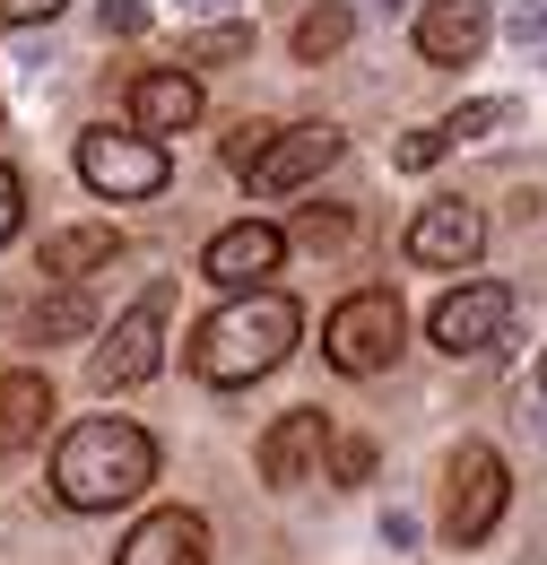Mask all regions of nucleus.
Here are the masks:
<instances>
[{
    "mask_svg": "<svg viewBox=\"0 0 547 565\" xmlns=\"http://www.w3.org/2000/svg\"><path fill=\"white\" fill-rule=\"evenodd\" d=\"M183 18H217V9H235V0H174Z\"/></svg>",
    "mask_w": 547,
    "mask_h": 565,
    "instance_id": "29",
    "label": "nucleus"
},
{
    "mask_svg": "<svg viewBox=\"0 0 547 565\" xmlns=\"http://www.w3.org/2000/svg\"><path fill=\"white\" fill-rule=\"evenodd\" d=\"M331 418L322 409H287V418L261 435V479L270 488H304V479H322V461H331Z\"/></svg>",
    "mask_w": 547,
    "mask_h": 565,
    "instance_id": "11",
    "label": "nucleus"
},
{
    "mask_svg": "<svg viewBox=\"0 0 547 565\" xmlns=\"http://www.w3.org/2000/svg\"><path fill=\"white\" fill-rule=\"evenodd\" d=\"M513 35H522V44H539V35H547V0H530V9L513 18Z\"/></svg>",
    "mask_w": 547,
    "mask_h": 565,
    "instance_id": "28",
    "label": "nucleus"
},
{
    "mask_svg": "<svg viewBox=\"0 0 547 565\" xmlns=\"http://www.w3.org/2000/svg\"><path fill=\"white\" fill-rule=\"evenodd\" d=\"M504 504H513L504 452H495V444H461V452L443 461V548H479L486 531L504 522Z\"/></svg>",
    "mask_w": 547,
    "mask_h": 565,
    "instance_id": "4",
    "label": "nucleus"
},
{
    "mask_svg": "<svg viewBox=\"0 0 547 565\" xmlns=\"http://www.w3.org/2000/svg\"><path fill=\"white\" fill-rule=\"evenodd\" d=\"M331 479H340V488L374 479V444H365V435H340V444H331Z\"/></svg>",
    "mask_w": 547,
    "mask_h": 565,
    "instance_id": "23",
    "label": "nucleus"
},
{
    "mask_svg": "<svg viewBox=\"0 0 547 565\" xmlns=\"http://www.w3.org/2000/svg\"><path fill=\"white\" fill-rule=\"evenodd\" d=\"M165 174H174V157H165V140H148V131H87L78 140V183L96 201H157Z\"/></svg>",
    "mask_w": 547,
    "mask_h": 565,
    "instance_id": "5",
    "label": "nucleus"
},
{
    "mask_svg": "<svg viewBox=\"0 0 547 565\" xmlns=\"http://www.w3.org/2000/svg\"><path fill=\"white\" fill-rule=\"evenodd\" d=\"M504 122H513V105H504V96H479V105H461L443 131H452V148H461V140H495Z\"/></svg>",
    "mask_w": 547,
    "mask_h": 565,
    "instance_id": "20",
    "label": "nucleus"
},
{
    "mask_svg": "<svg viewBox=\"0 0 547 565\" xmlns=\"http://www.w3.org/2000/svg\"><path fill=\"white\" fill-rule=\"evenodd\" d=\"M374 9H400V0H374Z\"/></svg>",
    "mask_w": 547,
    "mask_h": 565,
    "instance_id": "31",
    "label": "nucleus"
},
{
    "mask_svg": "<svg viewBox=\"0 0 547 565\" xmlns=\"http://www.w3.org/2000/svg\"><path fill=\"white\" fill-rule=\"evenodd\" d=\"M192 122H201V78H192V62H183V71H139L131 78V131L174 140V131H192Z\"/></svg>",
    "mask_w": 547,
    "mask_h": 565,
    "instance_id": "13",
    "label": "nucleus"
},
{
    "mask_svg": "<svg viewBox=\"0 0 547 565\" xmlns=\"http://www.w3.org/2000/svg\"><path fill=\"white\" fill-rule=\"evenodd\" d=\"M539 401H547V356H539Z\"/></svg>",
    "mask_w": 547,
    "mask_h": 565,
    "instance_id": "30",
    "label": "nucleus"
},
{
    "mask_svg": "<svg viewBox=\"0 0 547 565\" xmlns=\"http://www.w3.org/2000/svg\"><path fill=\"white\" fill-rule=\"evenodd\" d=\"M287 262V235H278L270 217H244V226H217L201 253V279H217L226 296L235 287H270V270Z\"/></svg>",
    "mask_w": 547,
    "mask_h": 565,
    "instance_id": "10",
    "label": "nucleus"
},
{
    "mask_svg": "<svg viewBox=\"0 0 547 565\" xmlns=\"http://www.w3.org/2000/svg\"><path fill=\"white\" fill-rule=\"evenodd\" d=\"M18 217H26V183H18L9 166H0V244L18 235Z\"/></svg>",
    "mask_w": 547,
    "mask_h": 565,
    "instance_id": "27",
    "label": "nucleus"
},
{
    "mask_svg": "<svg viewBox=\"0 0 547 565\" xmlns=\"http://www.w3.org/2000/svg\"><path fill=\"white\" fill-rule=\"evenodd\" d=\"M347 235H356V217H340V210H304L296 217V244H313V253H340Z\"/></svg>",
    "mask_w": 547,
    "mask_h": 565,
    "instance_id": "21",
    "label": "nucleus"
},
{
    "mask_svg": "<svg viewBox=\"0 0 547 565\" xmlns=\"http://www.w3.org/2000/svg\"><path fill=\"white\" fill-rule=\"evenodd\" d=\"M165 313H174V287H148L131 313L114 322V340L96 349V383H105V392H139V383L165 365Z\"/></svg>",
    "mask_w": 547,
    "mask_h": 565,
    "instance_id": "6",
    "label": "nucleus"
},
{
    "mask_svg": "<svg viewBox=\"0 0 547 565\" xmlns=\"http://www.w3.org/2000/svg\"><path fill=\"white\" fill-rule=\"evenodd\" d=\"M87 331H96V305L78 296V279H69L62 296H35V305H26V340H44V349H53V340H87Z\"/></svg>",
    "mask_w": 547,
    "mask_h": 565,
    "instance_id": "17",
    "label": "nucleus"
},
{
    "mask_svg": "<svg viewBox=\"0 0 547 565\" xmlns=\"http://www.w3.org/2000/svg\"><path fill=\"white\" fill-rule=\"evenodd\" d=\"M270 131H278V122H235V140H226V166L244 174V166H253V157L270 148Z\"/></svg>",
    "mask_w": 547,
    "mask_h": 565,
    "instance_id": "25",
    "label": "nucleus"
},
{
    "mask_svg": "<svg viewBox=\"0 0 547 565\" xmlns=\"http://www.w3.org/2000/svg\"><path fill=\"white\" fill-rule=\"evenodd\" d=\"M486 35H495V9H486V0H435V9L417 18V53H426L435 71H461V62H479Z\"/></svg>",
    "mask_w": 547,
    "mask_h": 565,
    "instance_id": "12",
    "label": "nucleus"
},
{
    "mask_svg": "<svg viewBox=\"0 0 547 565\" xmlns=\"http://www.w3.org/2000/svg\"><path fill=\"white\" fill-rule=\"evenodd\" d=\"M148 479H157V444L131 418H78L53 452V495L69 513H114V504L148 495Z\"/></svg>",
    "mask_w": 547,
    "mask_h": 565,
    "instance_id": "2",
    "label": "nucleus"
},
{
    "mask_svg": "<svg viewBox=\"0 0 547 565\" xmlns=\"http://www.w3.org/2000/svg\"><path fill=\"white\" fill-rule=\"evenodd\" d=\"M400 349H409V313H400L392 287H356V296L331 305V322H322V356H331L340 374H356V383L383 374Z\"/></svg>",
    "mask_w": 547,
    "mask_h": 565,
    "instance_id": "3",
    "label": "nucleus"
},
{
    "mask_svg": "<svg viewBox=\"0 0 547 565\" xmlns=\"http://www.w3.org/2000/svg\"><path fill=\"white\" fill-rule=\"evenodd\" d=\"M69 0H0V26H44V18H62Z\"/></svg>",
    "mask_w": 547,
    "mask_h": 565,
    "instance_id": "26",
    "label": "nucleus"
},
{
    "mask_svg": "<svg viewBox=\"0 0 547 565\" xmlns=\"http://www.w3.org/2000/svg\"><path fill=\"white\" fill-rule=\"evenodd\" d=\"M96 26L105 35H139L148 26V0H96Z\"/></svg>",
    "mask_w": 547,
    "mask_h": 565,
    "instance_id": "24",
    "label": "nucleus"
},
{
    "mask_svg": "<svg viewBox=\"0 0 547 565\" xmlns=\"http://www.w3.org/2000/svg\"><path fill=\"white\" fill-rule=\"evenodd\" d=\"M443 148H452V131H443V122H435V131H409V140L392 148V166H400V174H426V166H435V157H443Z\"/></svg>",
    "mask_w": 547,
    "mask_h": 565,
    "instance_id": "22",
    "label": "nucleus"
},
{
    "mask_svg": "<svg viewBox=\"0 0 547 565\" xmlns=\"http://www.w3.org/2000/svg\"><path fill=\"white\" fill-rule=\"evenodd\" d=\"M105 262H122V226H62V235H44V279H87V270H105Z\"/></svg>",
    "mask_w": 547,
    "mask_h": 565,
    "instance_id": "16",
    "label": "nucleus"
},
{
    "mask_svg": "<svg viewBox=\"0 0 547 565\" xmlns=\"http://www.w3.org/2000/svg\"><path fill=\"white\" fill-rule=\"evenodd\" d=\"M296 340H304L296 296H278V287H235V296L208 313L201 331H192L183 365H192L201 383H217V392H235V383H261V374H278V365L296 356Z\"/></svg>",
    "mask_w": 547,
    "mask_h": 565,
    "instance_id": "1",
    "label": "nucleus"
},
{
    "mask_svg": "<svg viewBox=\"0 0 547 565\" xmlns=\"http://www.w3.org/2000/svg\"><path fill=\"white\" fill-rule=\"evenodd\" d=\"M504 331H513V287H495V279L452 287V296L426 313V340H435L443 356H486Z\"/></svg>",
    "mask_w": 547,
    "mask_h": 565,
    "instance_id": "7",
    "label": "nucleus"
},
{
    "mask_svg": "<svg viewBox=\"0 0 547 565\" xmlns=\"http://www.w3.org/2000/svg\"><path fill=\"white\" fill-rule=\"evenodd\" d=\"M486 253V210L479 201H426L409 217V262L417 270H470Z\"/></svg>",
    "mask_w": 547,
    "mask_h": 565,
    "instance_id": "9",
    "label": "nucleus"
},
{
    "mask_svg": "<svg viewBox=\"0 0 547 565\" xmlns=\"http://www.w3.org/2000/svg\"><path fill=\"white\" fill-rule=\"evenodd\" d=\"M244 53H253V26H244V18H208V26L183 35V62H192V71H226V62H244Z\"/></svg>",
    "mask_w": 547,
    "mask_h": 565,
    "instance_id": "19",
    "label": "nucleus"
},
{
    "mask_svg": "<svg viewBox=\"0 0 547 565\" xmlns=\"http://www.w3.org/2000/svg\"><path fill=\"white\" fill-rule=\"evenodd\" d=\"M114 565H208V522L192 504H165V513H148L131 540H122Z\"/></svg>",
    "mask_w": 547,
    "mask_h": 565,
    "instance_id": "14",
    "label": "nucleus"
},
{
    "mask_svg": "<svg viewBox=\"0 0 547 565\" xmlns=\"http://www.w3.org/2000/svg\"><path fill=\"white\" fill-rule=\"evenodd\" d=\"M347 35H356V9H340V0H322V9H304L296 18V35H287V53L296 62H331Z\"/></svg>",
    "mask_w": 547,
    "mask_h": 565,
    "instance_id": "18",
    "label": "nucleus"
},
{
    "mask_svg": "<svg viewBox=\"0 0 547 565\" xmlns=\"http://www.w3.org/2000/svg\"><path fill=\"white\" fill-rule=\"evenodd\" d=\"M340 148H347V140L331 131V122H278L270 148L244 166V183H253L261 201H287V192H304L322 166H340Z\"/></svg>",
    "mask_w": 547,
    "mask_h": 565,
    "instance_id": "8",
    "label": "nucleus"
},
{
    "mask_svg": "<svg viewBox=\"0 0 547 565\" xmlns=\"http://www.w3.org/2000/svg\"><path fill=\"white\" fill-rule=\"evenodd\" d=\"M53 426V383L44 374H0V461L35 452Z\"/></svg>",
    "mask_w": 547,
    "mask_h": 565,
    "instance_id": "15",
    "label": "nucleus"
},
{
    "mask_svg": "<svg viewBox=\"0 0 547 565\" xmlns=\"http://www.w3.org/2000/svg\"><path fill=\"white\" fill-rule=\"evenodd\" d=\"M0 122H9V105H0Z\"/></svg>",
    "mask_w": 547,
    "mask_h": 565,
    "instance_id": "32",
    "label": "nucleus"
}]
</instances>
